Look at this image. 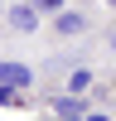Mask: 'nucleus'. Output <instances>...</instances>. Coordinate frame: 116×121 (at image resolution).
<instances>
[{"instance_id": "f257e3e1", "label": "nucleus", "mask_w": 116, "mask_h": 121, "mask_svg": "<svg viewBox=\"0 0 116 121\" xmlns=\"http://www.w3.org/2000/svg\"><path fill=\"white\" fill-rule=\"evenodd\" d=\"M5 15H10V29H15V34H34L39 29V10L34 5H10Z\"/></svg>"}, {"instance_id": "f03ea898", "label": "nucleus", "mask_w": 116, "mask_h": 121, "mask_svg": "<svg viewBox=\"0 0 116 121\" xmlns=\"http://www.w3.org/2000/svg\"><path fill=\"white\" fill-rule=\"evenodd\" d=\"M29 78H34V73H29L24 63H0V87H15V92H24V87H29Z\"/></svg>"}, {"instance_id": "7ed1b4c3", "label": "nucleus", "mask_w": 116, "mask_h": 121, "mask_svg": "<svg viewBox=\"0 0 116 121\" xmlns=\"http://www.w3.org/2000/svg\"><path fill=\"white\" fill-rule=\"evenodd\" d=\"M82 29H87L82 15H53V34H68V39H73V34H82Z\"/></svg>"}, {"instance_id": "20e7f679", "label": "nucleus", "mask_w": 116, "mask_h": 121, "mask_svg": "<svg viewBox=\"0 0 116 121\" xmlns=\"http://www.w3.org/2000/svg\"><path fill=\"white\" fill-rule=\"evenodd\" d=\"M53 112L63 116V121H77V112H87V107L77 102V92H73V97H53Z\"/></svg>"}, {"instance_id": "39448f33", "label": "nucleus", "mask_w": 116, "mask_h": 121, "mask_svg": "<svg viewBox=\"0 0 116 121\" xmlns=\"http://www.w3.org/2000/svg\"><path fill=\"white\" fill-rule=\"evenodd\" d=\"M29 5H34L39 15H58V10H63V0H29Z\"/></svg>"}, {"instance_id": "423d86ee", "label": "nucleus", "mask_w": 116, "mask_h": 121, "mask_svg": "<svg viewBox=\"0 0 116 121\" xmlns=\"http://www.w3.org/2000/svg\"><path fill=\"white\" fill-rule=\"evenodd\" d=\"M87 82H92V73H87V68H77V73H73V82H68V87H73V92H87Z\"/></svg>"}, {"instance_id": "0eeeda50", "label": "nucleus", "mask_w": 116, "mask_h": 121, "mask_svg": "<svg viewBox=\"0 0 116 121\" xmlns=\"http://www.w3.org/2000/svg\"><path fill=\"white\" fill-rule=\"evenodd\" d=\"M111 53H116V29H111Z\"/></svg>"}, {"instance_id": "6e6552de", "label": "nucleus", "mask_w": 116, "mask_h": 121, "mask_svg": "<svg viewBox=\"0 0 116 121\" xmlns=\"http://www.w3.org/2000/svg\"><path fill=\"white\" fill-rule=\"evenodd\" d=\"M0 10H5V0H0Z\"/></svg>"}, {"instance_id": "1a4fd4ad", "label": "nucleus", "mask_w": 116, "mask_h": 121, "mask_svg": "<svg viewBox=\"0 0 116 121\" xmlns=\"http://www.w3.org/2000/svg\"><path fill=\"white\" fill-rule=\"evenodd\" d=\"M111 5H116V0H111Z\"/></svg>"}]
</instances>
